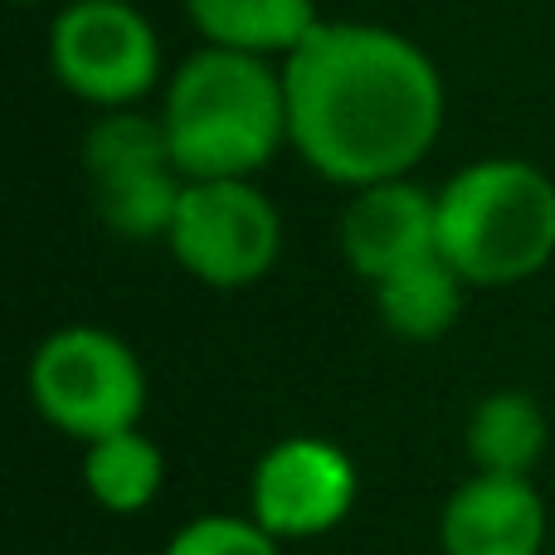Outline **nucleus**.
I'll return each mask as SVG.
<instances>
[{
    "label": "nucleus",
    "instance_id": "obj_1",
    "mask_svg": "<svg viewBox=\"0 0 555 555\" xmlns=\"http://www.w3.org/2000/svg\"><path fill=\"white\" fill-rule=\"evenodd\" d=\"M287 146L341 191L410 176L449 117L443 74L410 35L365 20H317L283 59Z\"/></svg>",
    "mask_w": 555,
    "mask_h": 555
},
{
    "label": "nucleus",
    "instance_id": "obj_2",
    "mask_svg": "<svg viewBox=\"0 0 555 555\" xmlns=\"http://www.w3.org/2000/svg\"><path fill=\"white\" fill-rule=\"evenodd\" d=\"M156 117L185 181H254L287 146L283 68L205 44L166 78Z\"/></svg>",
    "mask_w": 555,
    "mask_h": 555
},
{
    "label": "nucleus",
    "instance_id": "obj_3",
    "mask_svg": "<svg viewBox=\"0 0 555 555\" xmlns=\"http://www.w3.org/2000/svg\"><path fill=\"white\" fill-rule=\"evenodd\" d=\"M439 254L468 287H517L555 259V181L521 156H482L434 191Z\"/></svg>",
    "mask_w": 555,
    "mask_h": 555
},
{
    "label": "nucleus",
    "instance_id": "obj_4",
    "mask_svg": "<svg viewBox=\"0 0 555 555\" xmlns=\"http://www.w3.org/2000/svg\"><path fill=\"white\" fill-rule=\"evenodd\" d=\"M29 404L64 439L98 443L142 429L146 371L137 351L107 326H59L29 356Z\"/></svg>",
    "mask_w": 555,
    "mask_h": 555
},
{
    "label": "nucleus",
    "instance_id": "obj_5",
    "mask_svg": "<svg viewBox=\"0 0 555 555\" xmlns=\"http://www.w3.org/2000/svg\"><path fill=\"white\" fill-rule=\"evenodd\" d=\"M83 176L93 185V205L117 240H166L176 205L185 195V176L166 146V127L156 113L117 107L98 113L83 137Z\"/></svg>",
    "mask_w": 555,
    "mask_h": 555
},
{
    "label": "nucleus",
    "instance_id": "obj_6",
    "mask_svg": "<svg viewBox=\"0 0 555 555\" xmlns=\"http://www.w3.org/2000/svg\"><path fill=\"white\" fill-rule=\"evenodd\" d=\"M49 68L98 113L142 107L162 83V39L137 0H68L49 25Z\"/></svg>",
    "mask_w": 555,
    "mask_h": 555
},
{
    "label": "nucleus",
    "instance_id": "obj_7",
    "mask_svg": "<svg viewBox=\"0 0 555 555\" xmlns=\"http://www.w3.org/2000/svg\"><path fill=\"white\" fill-rule=\"evenodd\" d=\"M166 249L205 287H254L283 254V215L254 181H185Z\"/></svg>",
    "mask_w": 555,
    "mask_h": 555
},
{
    "label": "nucleus",
    "instance_id": "obj_8",
    "mask_svg": "<svg viewBox=\"0 0 555 555\" xmlns=\"http://www.w3.org/2000/svg\"><path fill=\"white\" fill-rule=\"evenodd\" d=\"M361 473L341 443L322 434H293L263 449L249 478V517L273 541H317L356 512Z\"/></svg>",
    "mask_w": 555,
    "mask_h": 555
},
{
    "label": "nucleus",
    "instance_id": "obj_9",
    "mask_svg": "<svg viewBox=\"0 0 555 555\" xmlns=\"http://www.w3.org/2000/svg\"><path fill=\"white\" fill-rule=\"evenodd\" d=\"M439 254V201L410 176L351 191L341 215V259L365 283H385L400 269Z\"/></svg>",
    "mask_w": 555,
    "mask_h": 555
},
{
    "label": "nucleus",
    "instance_id": "obj_10",
    "mask_svg": "<svg viewBox=\"0 0 555 555\" xmlns=\"http://www.w3.org/2000/svg\"><path fill=\"white\" fill-rule=\"evenodd\" d=\"M551 537L546 498L531 478L473 473L439 512L443 555H541Z\"/></svg>",
    "mask_w": 555,
    "mask_h": 555
},
{
    "label": "nucleus",
    "instance_id": "obj_11",
    "mask_svg": "<svg viewBox=\"0 0 555 555\" xmlns=\"http://www.w3.org/2000/svg\"><path fill=\"white\" fill-rule=\"evenodd\" d=\"M181 5L210 49H234L273 64H283L317 29L312 0H181Z\"/></svg>",
    "mask_w": 555,
    "mask_h": 555
},
{
    "label": "nucleus",
    "instance_id": "obj_12",
    "mask_svg": "<svg viewBox=\"0 0 555 555\" xmlns=\"http://www.w3.org/2000/svg\"><path fill=\"white\" fill-rule=\"evenodd\" d=\"M546 443H551L546 410L527 390L482 395L468 414V429H463V449H468L473 473H492V478H531L537 463L546 459Z\"/></svg>",
    "mask_w": 555,
    "mask_h": 555
},
{
    "label": "nucleus",
    "instance_id": "obj_13",
    "mask_svg": "<svg viewBox=\"0 0 555 555\" xmlns=\"http://www.w3.org/2000/svg\"><path fill=\"white\" fill-rule=\"evenodd\" d=\"M371 293H375V317H380V326L390 336H400V341H439L463 317L468 283L443 254H434V259H420L395 278H385V283H375Z\"/></svg>",
    "mask_w": 555,
    "mask_h": 555
},
{
    "label": "nucleus",
    "instance_id": "obj_14",
    "mask_svg": "<svg viewBox=\"0 0 555 555\" xmlns=\"http://www.w3.org/2000/svg\"><path fill=\"white\" fill-rule=\"evenodd\" d=\"M83 488L113 517L146 512L166 488L162 443L146 439L142 429H122L98 443H83Z\"/></svg>",
    "mask_w": 555,
    "mask_h": 555
},
{
    "label": "nucleus",
    "instance_id": "obj_15",
    "mask_svg": "<svg viewBox=\"0 0 555 555\" xmlns=\"http://www.w3.org/2000/svg\"><path fill=\"white\" fill-rule=\"evenodd\" d=\"M162 555H283V541H273L249 512H244V517L205 512V517L185 521V527L166 541Z\"/></svg>",
    "mask_w": 555,
    "mask_h": 555
},
{
    "label": "nucleus",
    "instance_id": "obj_16",
    "mask_svg": "<svg viewBox=\"0 0 555 555\" xmlns=\"http://www.w3.org/2000/svg\"><path fill=\"white\" fill-rule=\"evenodd\" d=\"M15 5H39V0H15Z\"/></svg>",
    "mask_w": 555,
    "mask_h": 555
}]
</instances>
